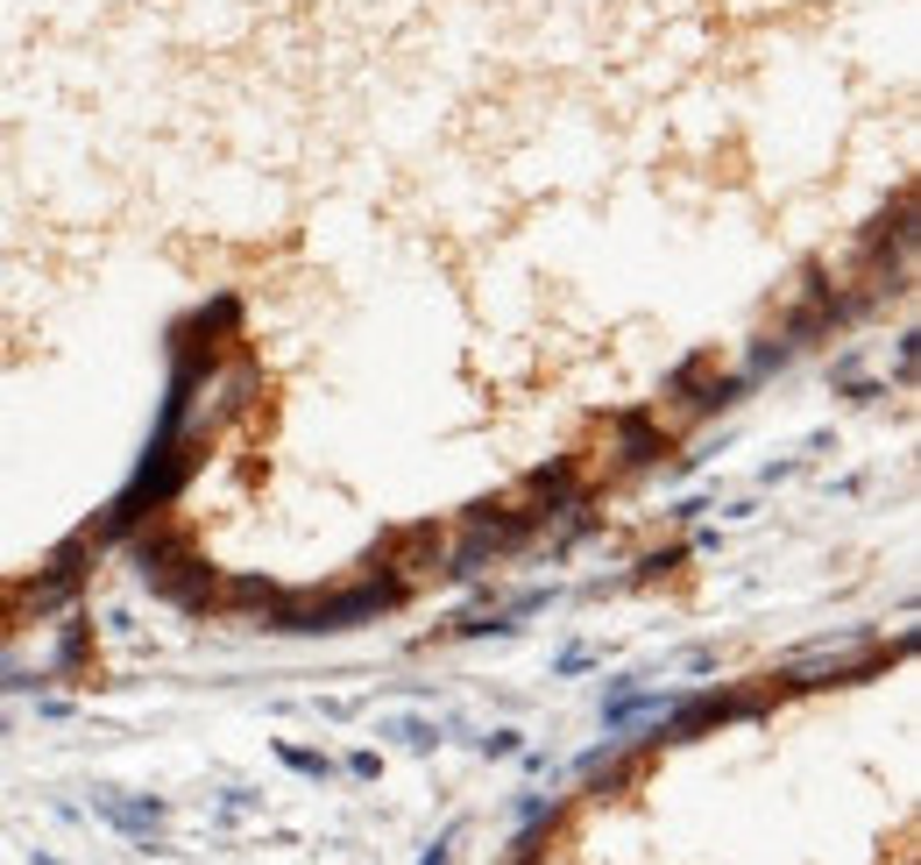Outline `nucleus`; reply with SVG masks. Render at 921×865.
Wrapping results in <instances>:
<instances>
[{"mask_svg":"<svg viewBox=\"0 0 921 865\" xmlns=\"http://www.w3.org/2000/svg\"><path fill=\"white\" fill-rule=\"evenodd\" d=\"M426 865H447V852H440V844H433V852H426Z\"/></svg>","mask_w":921,"mask_h":865,"instance_id":"1","label":"nucleus"}]
</instances>
